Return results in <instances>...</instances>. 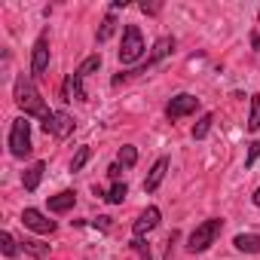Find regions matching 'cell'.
I'll return each mask as SVG.
<instances>
[{
  "mask_svg": "<svg viewBox=\"0 0 260 260\" xmlns=\"http://www.w3.org/2000/svg\"><path fill=\"white\" fill-rule=\"evenodd\" d=\"M125 193H128V187H125L122 181H113V187H110V190L104 193V199H107L110 205H119V202L125 199Z\"/></svg>",
  "mask_w": 260,
  "mask_h": 260,
  "instance_id": "obj_19",
  "label": "cell"
},
{
  "mask_svg": "<svg viewBox=\"0 0 260 260\" xmlns=\"http://www.w3.org/2000/svg\"><path fill=\"white\" fill-rule=\"evenodd\" d=\"M141 13H147V16H156V13H159V4H141Z\"/></svg>",
  "mask_w": 260,
  "mask_h": 260,
  "instance_id": "obj_28",
  "label": "cell"
},
{
  "mask_svg": "<svg viewBox=\"0 0 260 260\" xmlns=\"http://www.w3.org/2000/svg\"><path fill=\"white\" fill-rule=\"evenodd\" d=\"M254 205H257V208H260V187H257V190H254Z\"/></svg>",
  "mask_w": 260,
  "mask_h": 260,
  "instance_id": "obj_31",
  "label": "cell"
},
{
  "mask_svg": "<svg viewBox=\"0 0 260 260\" xmlns=\"http://www.w3.org/2000/svg\"><path fill=\"white\" fill-rule=\"evenodd\" d=\"M22 248H25L31 257H37V260H43V257L49 254V248H46V245H40V242H22Z\"/></svg>",
  "mask_w": 260,
  "mask_h": 260,
  "instance_id": "obj_23",
  "label": "cell"
},
{
  "mask_svg": "<svg viewBox=\"0 0 260 260\" xmlns=\"http://www.w3.org/2000/svg\"><path fill=\"white\" fill-rule=\"evenodd\" d=\"M119 172H122V166H119V162H113V166L107 169V175H110L113 181H119Z\"/></svg>",
  "mask_w": 260,
  "mask_h": 260,
  "instance_id": "obj_29",
  "label": "cell"
},
{
  "mask_svg": "<svg viewBox=\"0 0 260 260\" xmlns=\"http://www.w3.org/2000/svg\"><path fill=\"white\" fill-rule=\"evenodd\" d=\"M89 156H92V147H80L77 156L71 159V172H83V166L89 162Z\"/></svg>",
  "mask_w": 260,
  "mask_h": 260,
  "instance_id": "obj_22",
  "label": "cell"
},
{
  "mask_svg": "<svg viewBox=\"0 0 260 260\" xmlns=\"http://www.w3.org/2000/svg\"><path fill=\"white\" fill-rule=\"evenodd\" d=\"M71 132H74V119H71L64 110H58V113H55V132H52V135H55V138H68Z\"/></svg>",
  "mask_w": 260,
  "mask_h": 260,
  "instance_id": "obj_15",
  "label": "cell"
},
{
  "mask_svg": "<svg viewBox=\"0 0 260 260\" xmlns=\"http://www.w3.org/2000/svg\"><path fill=\"white\" fill-rule=\"evenodd\" d=\"M260 128V95H251V113H248V132Z\"/></svg>",
  "mask_w": 260,
  "mask_h": 260,
  "instance_id": "obj_20",
  "label": "cell"
},
{
  "mask_svg": "<svg viewBox=\"0 0 260 260\" xmlns=\"http://www.w3.org/2000/svg\"><path fill=\"white\" fill-rule=\"evenodd\" d=\"M95 226H101V230H107V226H110V217H98V220H95Z\"/></svg>",
  "mask_w": 260,
  "mask_h": 260,
  "instance_id": "obj_30",
  "label": "cell"
},
{
  "mask_svg": "<svg viewBox=\"0 0 260 260\" xmlns=\"http://www.w3.org/2000/svg\"><path fill=\"white\" fill-rule=\"evenodd\" d=\"M175 242H178V233L169 236V248H166V260H175Z\"/></svg>",
  "mask_w": 260,
  "mask_h": 260,
  "instance_id": "obj_27",
  "label": "cell"
},
{
  "mask_svg": "<svg viewBox=\"0 0 260 260\" xmlns=\"http://www.w3.org/2000/svg\"><path fill=\"white\" fill-rule=\"evenodd\" d=\"M156 226H159V208H156V205H150L147 211H141V217L135 220V226H132V230H135V239H141V236H147V233H150V230H156Z\"/></svg>",
  "mask_w": 260,
  "mask_h": 260,
  "instance_id": "obj_9",
  "label": "cell"
},
{
  "mask_svg": "<svg viewBox=\"0 0 260 260\" xmlns=\"http://www.w3.org/2000/svg\"><path fill=\"white\" fill-rule=\"evenodd\" d=\"M220 230H223V220H220V217H208V220H202V223L193 230V236H190V242H187V251H190V254H202V251H208V248L214 245V239L220 236Z\"/></svg>",
  "mask_w": 260,
  "mask_h": 260,
  "instance_id": "obj_2",
  "label": "cell"
},
{
  "mask_svg": "<svg viewBox=\"0 0 260 260\" xmlns=\"http://www.w3.org/2000/svg\"><path fill=\"white\" fill-rule=\"evenodd\" d=\"M132 248H135V251L141 254V260H150V248H147V245H144L141 239H132Z\"/></svg>",
  "mask_w": 260,
  "mask_h": 260,
  "instance_id": "obj_26",
  "label": "cell"
},
{
  "mask_svg": "<svg viewBox=\"0 0 260 260\" xmlns=\"http://www.w3.org/2000/svg\"><path fill=\"white\" fill-rule=\"evenodd\" d=\"M166 172H169V156H159V159L153 162V169H150L147 181H144V193H153V190H159V184H162Z\"/></svg>",
  "mask_w": 260,
  "mask_h": 260,
  "instance_id": "obj_10",
  "label": "cell"
},
{
  "mask_svg": "<svg viewBox=\"0 0 260 260\" xmlns=\"http://www.w3.org/2000/svg\"><path fill=\"white\" fill-rule=\"evenodd\" d=\"M257 156H260V141H254V144H251V150H248V159H245V166L251 169V166L257 162Z\"/></svg>",
  "mask_w": 260,
  "mask_h": 260,
  "instance_id": "obj_25",
  "label": "cell"
},
{
  "mask_svg": "<svg viewBox=\"0 0 260 260\" xmlns=\"http://www.w3.org/2000/svg\"><path fill=\"white\" fill-rule=\"evenodd\" d=\"M13 98H16V104L25 110V116H37L40 122H43V132L46 135H52L55 132V113L46 107V101L40 98V92H37V86H34V80L31 77H16V86H13Z\"/></svg>",
  "mask_w": 260,
  "mask_h": 260,
  "instance_id": "obj_1",
  "label": "cell"
},
{
  "mask_svg": "<svg viewBox=\"0 0 260 260\" xmlns=\"http://www.w3.org/2000/svg\"><path fill=\"white\" fill-rule=\"evenodd\" d=\"M43 172H46V162L43 159H37L31 169H25V175H22V184H25V190H37L40 187V181H43Z\"/></svg>",
  "mask_w": 260,
  "mask_h": 260,
  "instance_id": "obj_11",
  "label": "cell"
},
{
  "mask_svg": "<svg viewBox=\"0 0 260 260\" xmlns=\"http://www.w3.org/2000/svg\"><path fill=\"white\" fill-rule=\"evenodd\" d=\"M10 150H13L16 159H25V156L34 153V144H31V122H28V116L13 119V125H10Z\"/></svg>",
  "mask_w": 260,
  "mask_h": 260,
  "instance_id": "obj_3",
  "label": "cell"
},
{
  "mask_svg": "<svg viewBox=\"0 0 260 260\" xmlns=\"http://www.w3.org/2000/svg\"><path fill=\"white\" fill-rule=\"evenodd\" d=\"M113 31H116V19H113V16H107V19L101 22V28H98V43L110 40V37H113Z\"/></svg>",
  "mask_w": 260,
  "mask_h": 260,
  "instance_id": "obj_21",
  "label": "cell"
},
{
  "mask_svg": "<svg viewBox=\"0 0 260 260\" xmlns=\"http://www.w3.org/2000/svg\"><path fill=\"white\" fill-rule=\"evenodd\" d=\"M49 68V31H43L31 52V77H43Z\"/></svg>",
  "mask_w": 260,
  "mask_h": 260,
  "instance_id": "obj_6",
  "label": "cell"
},
{
  "mask_svg": "<svg viewBox=\"0 0 260 260\" xmlns=\"http://www.w3.org/2000/svg\"><path fill=\"white\" fill-rule=\"evenodd\" d=\"M144 55V37L138 25H125L122 28V46H119V61L122 64H135Z\"/></svg>",
  "mask_w": 260,
  "mask_h": 260,
  "instance_id": "obj_4",
  "label": "cell"
},
{
  "mask_svg": "<svg viewBox=\"0 0 260 260\" xmlns=\"http://www.w3.org/2000/svg\"><path fill=\"white\" fill-rule=\"evenodd\" d=\"M211 122H214V113H202V116H199V122L193 125V138H196V141H202V138L211 132Z\"/></svg>",
  "mask_w": 260,
  "mask_h": 260,
  "instance_id": "obj_17",
  "label": "cell"
},
{
  "mask_svg": "<svg viewBox=\"0 0 260 260\" xmlns=\"http://www.w3.org/2000/svg\"><path fill=\"white\" fill-rule=\"evenodd\" d=\"M98 68H101V55L95 52V55H89V58H86V61H83V64H80V68H77L74 74H77L80 80H86V77H89V74H95Z\"/></svg>",
  "mask_w": 260,
  "mask_h": 260,
  "instance_id": "obj_18",
  "label": "cell"
},
{
  "mask_svg": "<svg viewBox=\"0 0 260 260\" xmlns=\"http://www.w3.org/2000/svg\"><path fill=\"white\" fill-rule=\"evenodd\" d=\"M86 101V92H83V80L77 77V74H71L68 80H64V101Z\"/></svg>",
  "mask_w": 260,
  "mask_h": 260,
  "instance_id": "obj_14",
  "label": "cell"
},
{
  "mask_svg": "<svg viewBox=\"0 0 260 260\" xmlns=\"http://www.w3.org/2000/svg\"><path fill=\"white\" fill-rule=\"evenodd\" d=\"M74 202H77V193H74V190H61L58 196H49V211L64 214V211L74 208Z\"/></svg>",
  "mask_w": 260,
  "mask_h": 260,
  "instance_id": "obj_12",
  "label": "cell"
},
{
  "mask_svg": "<svg viewBox=\"0 0 260 260\" xmlns=\"http://www.w3.org/2000/svg\"><path fill=\"white\" fill-rule=\"evenodd\" d=\"M196 107H199V98H196V95H190V92H181V95H175V98L169 101L166 116H169V119H181V116L196 113Z\"/></svg>",
  "mask_w": 260,
  "mask_h": 260,
  "instance_id": "obj_7",
  "label": "cell"
},
{
  "mask_svg": "<svg viewBox=\"0 0 260 260\" xmlns=\"http://www.w3.org/2000/svg\"><path fill=\"white\" fill-rule=\"evenodd\" d=\"M172 49H175V37H159L156 43H153V52H150V58L138 68V71H132V74H147V68H153V64H159L166 55H172ZM132 74H128V77H132ZM125 77H113V86H119Z\"/></svg>",
  "mask_w": 260,
  "mask_h": 260,
  "instance_id": "obj_5",
  "label": "cell"
},
{
  "mask_svg": "<svg viewBox=\"0 0 260 260\" xmlns=\"http://www.w3.org/2000/svg\"><path fill=\"white\" fill-rule=\"evenodd\" d=\"M233 245H236V251H242V254H260V236H257V233H239V236L233 239Z\"/></svg>",
  "mask_w": 260,
  "mask_h": 260,
  "instance_id": "obj_13",
  "label": "cell"
},
{
  "mask_svg": "<svg viewBox=\"0 0 260 260\" xmlns=\"http://www.w3.org/2000/svg\"><path fill=\"white\" fill-rule=\"evenodd\" d=\"M0 248H4L7 257H16V251H19V248H16V239H13L10 233H0Z\"/></svg>",
  "mask_w": 260,
  "mask_h": 260,
  "instance_id": "obj_24",
  "label": "cell"
},
{
  "mask_svg": "<svg viewBox=\"0 0 260 260\" xmlns=\"http://www.w3.org/2000/svg\"><path fill=\"white\" fill-rule=\"evenodd\" d=\"M116 162H119L122 169H132V166L138 162V150H135L132 144H122V147H119V156H116Z\"/></svg>",
  "mask_w": 260,
  "mask_h": 260,
  "instance_id": "obj_16",
  "label": "cell"
},
{
  "mask_svg": "<svg viewBox=\"0 0 260 260\" xmlns=\"http://www.w3.org/2000/svg\"><path fill=\"white\" fill-rule=\"evenodd\" d=\"M22 223L28 226V230H34V233H55V220H49L43 211H37V208H25L22 211Z\"/></svg>",
  "mask_w": 260,
  "mask_h": 260,
  "instance_id": "obj_8",
  "label": "cell"
}]
</instances>
